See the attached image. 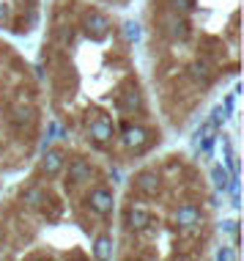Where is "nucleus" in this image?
<instances>
[{
  "instance_id": "20",
  "label": "nucleus",
  "mask_w": 244,
  "mask_h": 261,
  "mask_svg": "<svg viewBox=\"0 0 244 261\" xmlns=\"http://www.w3.org/2000/svg\"><path fill=\"white\" fill-rule=\"evenodd\" d=\"M200 149H203V154H211V149H214V138H211V135H206V138H203V146H200Z\"/></svg>"
},
{
  "instance_id": "13",
  "label": "nucleus",
  "mask_w": 244,
  "mask_h": 261,
  "mask_svg": "<svg viewBox=\"0 0 244 261\" xmlns=\"http://www.w3.org/2000/svg\"><path fill=\"white\" fill-rule=\"evenodd\" d=\"M121 36H124V41L127 44H137V41L143 39V28H140V22H124L121 25Z\"/></svg>"
},
{
  "instance_id": "1",
  "label": "nucleus",
  "mask_w": 244,
  "mask_h": 261,
  "mask_svg": "<svg viewBox=\"0 0 244 261\" xmlns=\"http://www.w3.org/2000/svg\"><path fill=\"white\" fill-rule=\"evenodd\" d=\"M82 28H85V33L94 41H102L110 31V19L104 17L102 11H88L85 17H82Z\"/></svg>"
},
{
  "instance_id": "14",
  "label": "nucleus",
  "mask_w": 244,
  "mask_h": 261,
  "mask_svg": "<svg viewBox=\"0 0 244 261\" xmlns=\"http://www.w3.org/2000/svg\"><path fill=\"white\" fill-rule=\"evenodd\" d=\"M211 179H214V187H217L220 193H225L228 185H231V171H228L225 165H214L211 168Z\"/></svg>"
},
{
  "instance_id": "9",
  "label": "nucleus",
  "mask_w": 244,
  "mask_h": 261,
  "mask_svg": "<svg viewBox=\"0 0 244 261\" xmlns=\"http://www.w3.org/2000/svg\"><path fill=\"white\" fill-rule=\"evenodd\" d=\"M135 190H137L140 195H157V193H159V176H157V173H151V171L137 173Z\"/></svg>"
},
{
  "instance_id": "10",
  "label": "nucleus",
  "mask_w": 244,
  "mask_h": 261,
  "mask_svg": "<svg viewBox=\"0 0 244 261\" xmlns=\"http://www.w3.org/2000/svg\"><path fill=\"white\" fill-rule=\"evenodd\" d=\"M64 151H58V149H50L47 151L44 149V160H41V171H44L47 176H58L60 173V168H64Z\"/></svg>"
},
{
  "instance_id": "24",
  "label": "nucleus",
  "mask_w": 244,
  "mask_h": 261,
  "mask_svg": "<svg viewBox=\"0 0 244 261\" xmlns=\"http://www.w3.org/2000/svg\"><path fill=\"white\" fill-rule=\"evenodd\" d=\"M6 14H9V11H6L3 6H0V22H3V19H6Z\"/></svg>"
},
{
  "instance_id": "8",
  "label": "nucleus",
  "mask_w": 244,
  "mask_h": 261,
  "mask_svg": "<svg viewBox=\"0 0 244 261\" xmlns=\"http://www.w3.org/2000/svg\"><path fill=\"white\" fill-rule=\"evenodd\" d=\"M162 25H165L167 36H173V39H187V36H190V22L181 19V17H176V14L162 17Z\"/></svg>"
},
{
  "instance_id": "18",
  "label": "nucleus",
  "mask_w": 244,
  "mask_h": 261,
  "mask_svg": "<svg viewBox=\"0 0 244 261\" xmlns=\"http://www.w3.org/2000/svg\"><path fill=\"white\" fill-rule=\"evenodd\" d=\"M225 118H228V110H225V108H214V110H211V124H214V126H220Z\"/></svg>"
},
{
  "instance_id": "23",
  "label": "nucleus",
  "mask_w": 244,
  "mask_h": 261,
  "mask_svg": "<svg viewBox=\"0 0 244 261\" xmlns=\"http://www.w3.org/2000/svg\"><path fill=\"white\" fill-rule=\"evenodd\" d=\"M110 179L118 185V181H121V171H118V168H113V171H110Z\"/></svg>"
},
{
  "instance_id": "17",
  "label": "nucleus",
  "mask_w": 244,
  "mask_h": 261,
  "mask_svg": "<svg viewBox=\"0 0 244 261\" xmlns=\"http://www.w3.org/2000/svg\"><path fill=\"white\" fill-rule=\"evenodd\" d=\"M173 11H192L195 9V0H170Z\"/></svg>"
},
{
  "instance_id": "22",
  "label": "nucleus",
  "mask_w": 244,
  "mask_h": 261,
  "mask_svg": "<svg viewBox=\"0 0 244 261\" xmlns=\"http://www.w3.org/2000/svg\"><path fill=\"white\" fill-rule=\"evenodd\" d=\"M217 258H220V261H228V258H233V253L225 250V248H220V250H217Z\"/></svg>"
},
{
  "instance_id": "4",
  "label": "nucleus",
  "mask_w": 244,
  "mask_h": 261,
  "mask_svg": "<svg viewBox=\"0 0 244 261\" xmlns=\"http://www.w3.org/2000/svg\"><path fill=\"white\" fill-rule=\"evenodd\" d=\"M90 179H94V168H90L88 160H72L69 162V181H72V185H85Z\"/></svg>"
},
{
  "instance_id": "21",
  "label": "nucleus",
  "mask_w": 244,
  "mask_h": 261,
  "mask_svg": "<svg viewBox=\"0 0 244 261\" xmlns=\"http://www.w3.org/2000/svg\"><path fill=\"white\" fill-rule=\"evenodd\" d=\"M222 231L233 234V231H239V223H236V220H225V223H222Z\"/></svg>"
},
{
  "instance_id": "5",
  "label": "nucleus",
  "mask_w": 244,
  "mask_h": 261,
  "mask_svg": "<svg viewBox=\"0 0 244 261\" xmlns=\"http://www.w3.org/2000/svg\"><path fill=\"white\" fill-rule=\"evenodd\" d=\"M88 132L96 143H107V140L113 138V121H110L107 116H96L94 121L88 124Z\"/></svg>"
},
{
  "instance_id": "15",
  "label": "nucleus",
  "mask_w": 244,
  "mask_h": 261,
  "mask_svg": "<svg viewBox=\"0 0 244 261\" xmlns=\"http://www.w3.org/2000/svg\"><path fill=\"white\" fill-rule=\"evenodd\" d=\"M190 72H192L195 80H198V83H203V86H206V83H211V77H214L206 61H195L192 66H190Z\"/></svg>"
},
{
  "instance_id": "6",
  "label": "nucleus",
  "mask_w": 244,
  "mask_h": 261,
  "mask_svg": "<svg viewBox=\"0 0 244 261\" xmlns=\"http://www.w3.org/2000/svg\"><path fill=\"white\" fill-rule=\"evenodd\" d=\"M127 225H129L132 231H143V228H148V225H151L148 209H143L140 203H132V206L127 209Z\"/></svg>"
},
{
  "instance_id": "19",
  "label": "nucleus",
  "mask_w": 244,
  "mask_h": 261,
  "mask_svg": "<svg viewBox=\"0 0 244 261\" xmlns=\"http://www.w3.org/2000/svg\"><path fill=\"white\" fill-rule=\"evenodd\" d=\"M22 198H25L27 203H33V206H39V203H41V193H39V190H27Z\"/></svg>"
},
{
  "instance_id": "11",
  "label": "nucleus",
  "mask_w": 244,
  "mask_h": 261,
  "mask_svg": "<svg viewBox=\"0 0 244 261\" xmlns=\"http://www.w3.org/2000/svg\"><path fill=\"white\" fill-rule=\"evenodd\" d=\"M118 108H121L124 113H135V110H140V108H143V96H140V91L132 86L127 94L118 96Z\"/></svg>"
},
{
  "instance_id": "3",
  "label": "nucleus",
  "mask_w": 244,
  "mask_h": 261,
  "mask_svg": "<svg viewBox=\"0 0 244 261\" xmlns=\"http://www.w3.org/2000/svg\"><path fill=\"white\" fill-rule=\"evenodd\" d=\"M148 138H151V132L145 129V126H124V132H121V143L127 146V149H143L145 143H148Z\"/></svg>"
},
{
  "instance_id": "7",
  "label": "nucleus",
  "mask_w": 244,
  "mask_h": 261,
  "mask_svg": "<svg viewBox=\"0 0 244 261\" xmlns=\"http://www.w3.org/2000/svg\"><path fill=\"white\" fill-rule=\"evenodd\" d=\"M173 220H176V225H181V228H192V225L200 223V209L195 206V203H184V206L176 209Z\"/></svg>"
},
{
  "instance_id": "2",
  "label": "nucleus",
  "mask_w": 244,
  "mask_h": 261,
  "mask_svg": "<svg viewBox=\"0 0 244 261\" xmlns=\"http://www.w3.org/2000/svg\"><path fill=\"white\" fill-rule=\"evenodd\" d=\"M88 203H90V209L99 212V215H110L113 206H115V198H113V193H110L107 187H96V190H90Z\"/></svg>"
},
{
  "instance_id": "16",
  "label": "nucleus",
  "mask_w": 244,
  "mask_h": 261,
  "mask_svg": "<svg viewBox=\"0 0 244 261\" xmlns=\"http://www.w3.org/2000/svg\"><path fill=\"white\" fill-rule=\"evenodd\" d=\"M33 121V110L30 108H17V110H14V124H30Z\"/></svg>"
},
{
  "instance_id": "12",
  "label": "nucleus",
  "mask_w": 244,
  "mask_h": 261,
  "mask_svg": "<svg viewBox=\"0 0 244 261\" xmlns=\"http://www.w3.org/2000/svg\"><path fill=\"white\" fill-rule=\"evenodd\" d=\"M113 248H115V242H113V237H96V242H94V256L96 258H113Z\"/></svg>"
}]
</instances>
